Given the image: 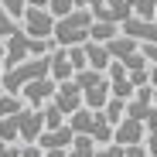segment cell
Returning a JSON list of instances; mask_svg holds the SVG:
<instances>
[{
	"label": "cell",
	"mask_w": 157,
	"mask_h": 157,
	"mask_svg": "<svg viewBox=\"0 0 157 157\" xmlns=\"http://www.w3.org/2000/svg\"><path fill=\"white\" fill-rule=\"evenodd\" d=\"M38 78H51V55H48V58L21 62V65H14V68H4V75H0V89L10 92V96H21L31 82H38Z\"/></svg>",
	"instance_id": "obj_1"
},
{
	"label": "cell",
	"mask_w": 157,
	"mask_h": 157,
	"mask_svg": "<svg viewBox=\"0 0 157 157\" xmlns=\"http://www.w3.org/2000/svg\"><path fill=\"white\" fill-rule=\"evenodd\" d=\"M92 10H72L68 17L55 21V48H82L89 44V31H92Z\"/></svg>",
	"instance_id": "obj_2"
},
{
	"label": "cell",
	"mask_w": 157,
	"mask_h": 157,
	"mask_svg": "<svg viewBox=\"0 0 157 157\" xmlns=\"http://www.w3.org/2000/svg\"><path fill=\"white\" fill-rule=\"evenodd\" d=\"M7 58H4V68H14V65H21V62H31V58H48L51 51H55V41H38V38H31V34H24V31H17L7 44Z\"/></svg>",
	"instance_id": "obj_3"
},
{
	"label": "cell",
	"mask_w": 157,
	"mask_h": 157,
	"mask_svg": "<svg viewBox=\"0 0 157 157\" xmlns=\"http://www.w3.org/2000/svg\"><path fill=\"white\" fill-rule=\"evenodd\" d=\"M68 126H72V133H75V137H89V140H96L99 147L113 144V126L106 123V116H102V113L78 109L75 116H68Z\"/></svg>",
	"instance_id": "obj_4"
},
{
	"label": "cell",
	"mask_w": 157,
	"mask_h": 157,
	"mask_svg": "<svg viewBox=\"0 0 157 157\" xmlns=\"http://www.w3.org/2000/svg\"><path fill=\"white\" fill-rule=\"evenodd\" d=\"M21 31L38 38V41H55V17L44 7H28L24 17H21Z\"/></svg>",
	"instance_id": "obj_5"
},
{
	"label": "cell",
	"mask_w": 157,
	"mask_h": 157,
	"mask_svg": "<svg viewBox=\"0 0 157 157\" xmlns=\"http://www.w3.org/2000/svg\"><path fill=\"white\" fill-rule=\"evenodd\" d=\"M55 92H58L55 78H38V82H31L28 89L21 92V99H24V106H31V109H44L48 102L55 99Z\"/></svg>",
	"instance_id": "obj_6"
},
{
	"label": "cell",
	"mask_w": 157,
	"mask_h": 157,
	"mask_svg": "<svg viewBox=\"0 0 157 157\" xmlns=\"http://www.w3.org/2000/svg\"><path fill=\"white\" fill-rule=\"evenodd\" d=\"M17 130H21V144H38L41 133H44V116H41V109L24 106V109L17 113Z\"/></svg>",
	"instance_id": "obj_7"
},
{
	"label": "cell",
	"mask_w": 157,
	"mask_h": 157,
	"mask_svg": "<svg viewBox=\"0 0 157 157\" xmlns=\"http://www.w3.org/2000/svg\"><path fill=\"white\" fill-rule=\"evenodd\" d=\"M55 106L65 113V116H75L78 109H86V99H82V89L75 82H58V92H55Z\"/></svg>",
	"instance_id": "obj_8"
},
{
	"label": "cell",
	"mask_w": 157,
	"mask_h": 157,
	"mask_svg": "<svg viewBox=\"0 0 157 157\" xmlns=\"http://www.w3.org/2000/svg\"><path fill=\"white\" fill-rule=\"evenodd\" d=\"M113 144H120V147H140V144H147V126L140 120H130L126 116L113 130Z\"/></svg>",
	"instance_id": "obj_9"
},
{
	"label": "cell",
	"mask_w": 157,
	"mask_h": 157,
	"mask_svg": "<svg viewBox=\"0 0 157 157\" xmlns=\"http://www.w3.org/2000/svg\"><path fill=\"white\" fill-rule=\"evenodd\" d=\"M92 17L102 21V24H116V28H123V24L133 17V10H130L126 0H102V7H96Z\"/></svg>",
	"instance_id": "obj_10"
},
{
	"label": "cell",
	"mask_w": 157,
	"mask_h": 157,
	"mask_svg": "<svg viewBox=\"0 0 157 157\" xmlns=\"http://www.w3.org/2000/svg\"><path fill=\"white\" fill-rule=\"evenodd\" d=\"M154 109H157V106H154V86L137 89V92H133V99L126 102V116H130V120H140V123H147Z\"/></svg>",
	"instance_id": "obj_11"
},
{
	"label": "cell",
	"mask_w": 157,
	"mask_h": 157,
	"mask_svg": "<svg viewBox=\"0 0 157 157\" xmlns=\"http://www.w3.org/2000/svg\"><path fill=\"white\" fill-rule=\"evenodd\" d=\"M106 78H109V92H113V99H123V102H130L133 99V82H130V75H126V68L120 65V62H113L109 65V72H106Z\"/></svg>",
	"instance_id": "obj_12"
},
{
	"label": "cell",
	"mask_w": 157,
	"mask_h": 157,
	"mask_svg": "<svg viewBox=\"0 0 157 157\" xmlns=\"http://www.w3.org/2000/svg\"><path fill=\"white\" fill-rule=\"evenodd\" d=\"M51 78L55 82H72L75 78V62L68 48H55L51 51Z\"/></svg>",
	"instance_id": "obj_13"
},
{
	"label": "cell",
	"mask_w": 157,
	"mask_h": 157,
	"mask_svg": "<svg viewBox=\"0 0 157 157\" xmlns=\"http://www.w3.org/2000/svg\"><path fill=\"white\" fill-rule=\"evenodd\" d=\"M72 144H75V133H72V126H68V123H65L62 130H44L41 140H38L41 150H68Z\"/></svg>",
	"instance_id": "obj_14"
},
{
	"label": "cell",
	"mask_w": 157,
	"mask_h": 157,
	"mask_svg": "<svg viewBox=\"0 0 157 157\" xmlns=\"http://www.w3.org/2000/svg\"><path fill=\"white\" fill-rule=\"evenodd\" d=\"M82 48H86V62H89V68L106 75V72H109V65H113V58H109L106 44H96V41H89V44H82Z\"/></svg>",
	"instance_id": "obj_15"
},
{
	"label": "cell",
	"mask_w": 157,
	"mask_h": 157,
	"mask_svg": "<svg viewBox=\"0 0 157 157\" xmlns=\"http://www.w3.org/2000/svg\"><path fill=\"white\" fill-rule=\"evenodd\" d=\"M106 51H109V58H113V62H126L130 55H137V51H140V44H137L133 38L120 34V38H113V41L106 44Z\"/></svg>",
	"instance_id": "obj_16"
},
{
	"label": "cell",
	"mask_w": 157,
	"mask_h": 157,
	"mask_svg": "<svg viewBox=\"0 0 157 157\" xmlns=\"http://www.w3.org/2000/svg\"><path fill=\"white\" fill-rule=\"evenodd\" d=\"M113 38H120V28H116V24H102V21H96L92 31H89V41H96V44H109Z\"/></svg>",
	"instance_id": "obj_17"
},
{
	"label": "cell",
	"mask_w": 157,
	"mask_h": 157,
	"mask_svg": "<svg viewBox=\"0 0 157 157\" xmlns=\"http://www.w3.org/2000/svg\"><path fill=\"white\" fill-rule=\"evenodd\" d=\"M137 21H157V0H126Z\"/></svg>",
	"instance_id": "obj_18"
},
{
	"label": "cell",
	"mask_w": 157,
	"mask_h": 157,
	"mask_svg": "<svg viewBox=\"0 0 157 157\" xmlns=\"http://www.w3.org/2000/svg\"><path fill=\"white\" fill-rule=\"evenodd\" d=\"M102 116H106V123L116 130V126L126 120V102H123V99H109V102H106V109H102Z\"/></svg>",
	"instance_id": "obj_19"
},
{
	"label": "cell",
	"mask_w": 157,
	"mask_h": 157,
	"mask_svg": "<svg viewBox=\"0 0 157 157\" xmlns=\"http://www.w3.org/2000/svg\"><path fill=\"white\" fill-rule=\"evenodd\" d=\"M21 109H24V99H21V96H10V92H4V89H0V120L17 116Z\"/></svg>",
	"instance_id": "obj_20"
},
{
	"label": "cell",
	"mask_w": 157,
	"mask_h": 157,
	"mask_svg": "<svg viewBox=\"0 0 157 157\" xmlns=\"http://www.w3.org/2000/svg\"><path fill=\"white\" fill-rule=\"evenodd\" d=\"M41 116H44V130H62V126L68 123V116L55 106V102H48V106L41 109Z\"/></svg>",
	"instance_id": "obj_21"
},
{
	"label": "cell",
	"mask_w": 157,
	"mask_h": 157,
	"mask_svg": "<svg viewBox=\"0 0 157 157\" xmlns=\"http://www.w3.org/2000/svg\"><path fill=\"white\" fill-rule=\"evenodd\" d=\"M96 150H99L96 140H89V137H75V144L68 147V157H96Z\"/></svg>",
	"instance_id": "obj_22"
},
{
	"label": "cell",
	"mask_w": 157,
	"mask_h": 157,
	"mask_svg": "<svg viewBox=\"0 0 157 157\" xmlns=\"http://www.w3.org/2000/svg\"><path fill=\"white\" fill-rule=\"evenodd\" d=\"M102 78H106V75H102V72H92V68H82V72H75V78H72V82L78 86V89H92V86H99L102 82Z\"/></svg>",
	"instance_id": "obj_23"
},
{
	"label": "cell",
	"mask_w": 157,
	"mask_h": 157,
	"mask_svg": "<svg viewBox=\"0 0 157 157\" xmlns=\"http://www.w3.org/2000/svg\"><path fill=\"white\" fill-rule=\"evenodd\" d=\"M21 140V130H17V116L0 120V144H17Z\"/></svg>",
	"instance_id": "obj_24"
},
{
	"label": "cell",
	"mask_w": 157,
	"mask_h": 157,
	"mask_svg": "<svg viewBox=\"0 0 157 157\" xmlns=\"http://www.w3.org/2000/svg\"><path fill=\"white\" fill-rule=\"evenodd\" d=\"M72 10H78V7H75V0H48V14L55 17V21L68 17Z\"/></svg>",
	"instance_id": "obj_25"
},
{
	"label": "cell",
	"mask_w": 157,
	"mask_h": 157,
	"mask_svg": "<svg viewBox=\"0 0 157 157\" xmlns=\"http://www.w3.org/2000/svg\"><path fill=\"white\" fill-rule=\"evenodd\" d=\"M0 7L7 10V17H10V21H21V17H24V10H28V4H24V0H0Z\"/></svg>",
	"instance_id": "obj_26"
},
{
	"label": "cell",
	"mask_w": 157,
	"mask_h": 157,
	"mask_svg": "<svg viewBox=\"0 0 157 157\" xmlns=\"http://www.w3.org/2000/svg\"><path fill=\"white\" fill-rule=\"evenodd\" d=\"M140 51H144V58L150 62V86L157 89V48L154 44H140Z\"/></svg>",
	"instance_id": "obj_27"
},
{
	"label": "cell",
	"mask_w": 157,
	"mask_h": 157,
	"mask_svg": "<svg viewBox=\"0 0 157 157\" xmlns=\"http://www.w3.org/2000/svg\"><path fill=\"white\" fill-rule=\"evenodd\" d=\"M17 31H21V28H17V21H10L7 14L0 17V44H7V41H10V38H14Z\"/></svg>",
	"instance_id": "obj_28"
},
{
	"label": "cell",
	"mask_w": 157,
	"mask_h": 157,
	"mask_svg": "<svg viewBox=\"0 0 157 157\" xmlns=\"http://www.w3.org/2000/svg\"><path fill=\"white\" fill-rule=\"evenodd\" d=\"M96 157H126V147H120V144H106V147L96 150Z\"/></svg>",
	"instance_id": "obj_29"
},
{
	"label": "cell",
	"mask_w": 157,
	"mask_h": 157,
	"mask_svg": "<svg viewBox=\"0 0 157 157\" xmlns=\"http://www.w3.org/2000/svg\"><path fill=\"white\" fill-rule=\"evenodd\" d=\"M21 157H44V150L38 144H21Z\"/></svg>",
	"instance_id": "obj_30"
},
{
	"label": "cell",
	"mask_w": 157,
	"mask_h": 157,
	"mask_svg": "<svg viewBox=\"0 0 157 157\" xmlns=\"http://www.w3.org/2000/svg\"><path fill=\"white\" fill-rule=\"evenodd\" d=\"M0 157H21V144H0Z\"/></svg>",
	"instance_id": "obj_31"
},
{
	"label": "cell",
	"mask_w": 157,
	"mask_h": 157,
	"mask_svg": "<svg viewBox=\"0 0 157 157\" xmlns=\"http://www.w3.org/2000/svg\"><path fill=\"white\" fill-rule=\"evenodd\" d=\"M75 7L78 10H96V7H102V0H75Z\"/></svg>",
	"instance_id": "obj_32"
},
{
	"label": "cell",
	"mask_w": 157,
	"mask_h": 157,
	"mask_svg": "<svg viewBox=\"0 0 157 157\" xmlns=\"http://www.w3.org/2000/svg\"><path fill=\"white\" fill-rule=\"evenodd\" d=\"M24 4H28V7H44V10H48V0H24Z\"/></svg>",
	"instance_id": "obj_33"
},
{
	"label": "cell",
	"mask_w": 157,
	"mask_h": 157,
	"mask_svg": "<svg viewBox=\"0 0 157 157\" xmlns=\"http://www.w3.org/2000/svg\"><path fill=\"white\" fill-rule=\"evenodd\" d=\"M44 157H68V150H44Z\"/></svg>",
	"instance_id": "obj_34"
},
{
	"label": "cell",
	"mask_w": 157,
	"mask_h": 157,
	"mask_svg": "<svg viewBox=\"0 0 157 157\" xmlns=\"http://www.w3.org/2000/svg\"><path fill=\"white\" fill-rule=\"evenodd\" d=\"M4 58H7V48H4V44H0V62H4Z\"/></svg>",
	"instance_id": "obj_35"
},
{
	"label": "cell",
	"mask_w": 157,
	"mask_h": 157,
	"mask_svg": "<svg viewBox=\"0 0 157 157\" xmlns=\"http://www.w3.org/2000/svg\"><path fill=\"white\" fill-rule=\"evenodd\" d=\"M154 106H157V89H154Z\"/></svg>",
	"instance_id": "obj_36"
},
{
	"label": "cell",
	"mask_w": 157,
	"mask_h": 157,
	"mask_svg": "<svg viewBox=\"0 0 157 157\" xmlns=\"http://www.w3.org/2000/svg\"><path fill=\"white\" fill-rule=\"evenodd\" d=\"M0 75H4V62H0Z\"/></svg>",
	"instance_id": "obj_37"
}]
</instances>
